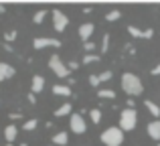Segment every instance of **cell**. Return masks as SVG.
I'll use <instances>...</instances> for the list:
<instances>
[{"mask_svg": "<svg viewBox=\"0 0 160 146\" xmlns=\"http://www.w3.org/2000/svg\"><path fill=\"white\" fill-rule=\"evenodd\" d=\"M122 89H124V93L126 95H140L142 91H144V85H142V81H140V77H138L136 73H124L122 75Z\"/></svg>", "mask_w": 160, "mask_h": 146, "instance_id": "cell-1", "label": "cell"}, {"mask_svg": "<svg viewBox=\"0 0 160 146\" xmlns=\"http://www.w3.org/2000/svg\"><path fill=\"white\" fill-rule=\"evenodd\" d=\"M138 124V114L136 110H128V108H124V110L120 112V130L122 132H132L134 128H136Z\"/></svg>", "mask_w": 160, "mask_h": 146, "instance_id": "cell-2", "label": "cell"}, {"mask_svg": "<svg viewBox=\"0 0 160 146\" xmlns=\"http://www.w3.org/2000/svg\"><path fill=\"white\" fill-rule=\"evenodd\" d=\"M102 142L106 146H122V142H124V132L118 126H109L102 132Z\"/></svg>", "mask_w": 160, "mask_h": 146, "instance_id": "cell-3", "label": "cell"}, {"mask_svg": "<svg viewBox=\"0 0 160 146\" xmlns=\"http://www.w3.org/2000/svg\"><path fill=\"white\" fill-rule=\"evenodd\" d=\"M49 67H51V71L57 75V77H61V79H67L69 77V69H67V65L61 61V57L59 55H51V59H49Z\"/></svg>", "mask_w": 160, "mask_h": 146, "instance_id": "cell-4", "label": "cell"}, {"mask_svg": "<svg viewBox=\"0 0 160 146\" xmlns=\"http://www.w3.org/2000/svg\"><path fill=\"white\" fill-rule=\"evenodd\" d=\"M51 14H53V27H55V31H57V33H63L67 27H69V16H67L63 10L53 8Z\"/></svg>", "mask_w": 160, "mask_h": 146, "instance_id": "cell-5", "label": "cell"}, {"mask_svg": "<svg viewBox=\"0 0 160 146\" xmlns=\"http://www.w3.org/2000/svg\"><path fill=\"white\" fill-rule=\"evenodd\" d=\"M32 47L35 49H59L61 47V41L53 39V37H37L32 41Z\"/></svg>", "mask_w": 160, "mask_h": 146, "instance_id": "cell-6", "label": "cell"}, {"mask_svg": "<svg viewBox=\"0 0 160 146\" xmlns=\"http://www.w3.org/2000/svg\"><path fill=\"white\" fill-rule=\"evenodd\" d=\"M69 128L75 132V134H85L87 132V124H85V120H83V116L81 114H71Z\"/></svg>", "mask_w": 160, "mask_h": 146, "instance_id": "cell-7", "label": "cell"}, {"mask_svg": "<svg viewBox=\"0 0 160 146\" xmlns=\"http://www.w3.org/2000/svg\"><path fill=\"white\" fill-rule=\"evenodd\" d=\"M128 33L132 37H136V39H152L154 37V31L152 28H146V31H142V28L134 27V24H128Z\"/></svg>", "mask_w": 160, "mask_h": 146, "instance_id": "cell-8", "label": "cell"}, {"mask_svg": "<svg viewBox=\"0 0 160 146\" xmlns=\"http://www.w3.org/2000/svg\"><path fill=\"white\" fill-rule=\"evenodd\" d=\"M93 31H95V24H93V23H83L81 27H79V31H77V33H79V39H81L83 43H87Z\"/></svg>", "mask_w": 160, "mask_h": 146, "instance_id": "cell-9", "label": "cell"}, {"mask_svg": "<svg viewBox=\"0 0 160 146\" xmlns=\"http://www.w3.org/2000/svg\"><path fill=\"white\" fill-rule=\"evenodd\" d=\"M10 77H14V67L10 63H6V61H0V83Z\"/></svg>", "mask_w": 160, "mask_h": 146, "instance_id": "cell-10", "label": "cell"}, {"mask_svg": "<svg viewBox=\"0 0 160 146\" xmlns=\"http://www.w3.org/2000/svg\"><path fill=\"white\" fill-rule=\"evenodd\" d=\"M45 89V77L43 75H32L31 79V93H41V91Z\"/></svg>", "mask_w": 160, "mask_h": 146, "instance_id": "cell-11", "label": "cell"}, {"mask_svg": "<svg viewBox=\"0 0 160 146\" xmlns=\"http://www.w3.org/2000/svg\"><path fill=\"white\" fill-rule=\"evenodd\" d=\"M146 130H148V136L152 140H160V120H152L146 126Z\"/></svg>", "mask_w": 160, "mask_h": 146, "instance_id": "cell-12", "label": "cell"}, {"mask_svg": "<svg viewBox=\"0 0 160 146\" xmlns=\"http://www.w3.org/2000/svg\"><path fill=\"white\" fill-rule=\"evenodd\" d=\"M16 136H18V128H16V124H8V126L4 128V138L8 140V144H14Z\"/></svg>", "mask_w": 160, "mask_h": 146, "instance_id": "cell-13", "label": "cell"}, {"mask_svg": "<svg viewBox=\"0 0 160 146\" xmlns=\"http://www.w3.org/2000/svg\"><path fill=\"white\" fill-rule=\"evenodd\" d=\"M53 93L55 95H63V98H71V85H63V83H57V85H53Z\"/></svg>", "mask_w": 160, "mask_h": 146, "instance_id": "cell-14", "label": "cell"}, {"mask_svg": "<svg viewBox=\"0 0 160 146\" xmlns=\"http://www.w3.org/2000/svg\"><path fill=\"white\" fill-rule=\"evenodd\" d=\"M71 110H73V106H71L69 102H65L63 106H59L57 110H55V118H63V116H69Z\"/></svg>", "mask_w": 160, "mask_h": 146, "instance_id": "cell-15", "label": "cell"}, {"mask_svg": "<svg viewBox=\"0 0 160 146\" xmlns=\"http://www.w3.org/2000/svg\"><path fill=\"white\" fill-rule=\"evenodd\" d=\"M67 142H69V134L67 132H57L53 136V144H57V146H65Z\"/></svg>", "mask_w": 160, "mask_h": 146, "instance_id": "cell-16", "label": "cell"}, {"mask_svg": "<svg viewBox=\"0 0 160 146\" xmlns=\"http://www.w3.org/2000/svg\"><path fill=\"white\" fill-rule=\"evenodd\" d=\"M144 106H146V110H148L150 114H152L154 118L158 120V116H160V106H158V103H154L152 99H146V102H144Z\"/></svg>", "mask_w": 160, "mask_h": 146, "instance_id": "cell-17", "label": "cell"}, {"mask_svg": "<svg viewBox=\"0 0 160 146\" xmlns=\"http://www.w3.org/2000/svg\"><path fill=\"white\" fill-rule=\"evenodd\" d=\"M99 61H102V55H98V53H87V55L83 57L81 63L87 65V63H99Z\"/></svg>", "mask_w": 160, "mask_h": 146, "instance_id": "cell-18", "label": "cell"}, {"mask_svg": "<svg viewBox=\"0 0 160 146\" xmlns=\"http://www.w3.org/2000/svg\"><path fill=\"white\" fill-rule=\"evenodd\" d=\"M37 126H39V120H37V118H31V120H27V122L22 124V130H27V132H32Z\"/></svg>", "mask_w": 160, "mask_h": 146, "instance_id": "cell-19", "label": "cell"}, {"mask_svg": "<svg viewBox=\"0 0 160 146\" xmlns=\"http://www.w3.org/2000/svg\"><path fill=\"white\" fill-rule=\"evenodd\" d=\"M98 98H102V99H113V98H116V91H113V89H99L98 91Z\"/></svg>", "mask_w": 160, "mask_h": 146, "instance_id": "cell-20", "label": "cell"}, {"mask_svg": "<svg viewBox=\"0 0 160 146\" xmlns=\"http://www.w3.org/2000/svg\"><path fill=\"white\" fill-rule=\"evenodd\" d=\"M45 16H47V10H45V8H41V10L35 12V16H32V23H35V24H41V23L45 20Z\"/></svg>", "mask_w": 160, "mask_h": 146, "instance_id": "cell-21", "label": "cell"}, {"mask_svg": "<svg viewBox=\"0 0 160 146\" xmlns=\"http://www.w3.org/2000/svg\"><path fill=\"white\" fill-rule=\"evenodd\" d=\"M89 118H91L93 124H99V122H102V110H98V108L89 110Z\"/></svg>", "mask_w": 160, "mask_h": 146, "instance_id": "cell-22", "label": "cell"}, {"mask_svg": "<svg viewBox=\"0 0 160 146\" xmlns=\"http://www.w3.org/2000/svg\"><path fill=\"white\" fill-rule=\"evenodd\" d=\"M16 37H18V33H16V31H6V33H4V43L10 45L12 41H16Z\"/></svg>", "mask_w": 160, "mask_h": 146, "instance_id": "cell-23", "label": "cell"}, {"mask_svg": "<svg viewBox=\"0 0 160 146\" xmlns=\"http://www.w3.org/2000/svg\"><path fill=\"white\" fill-rule=\"evenodd\" d=\"M122 16V12L120 10H109L108 14H106V20H109V23H113V20H118Z\"/></svg>", "mask_w": 160, "mask_h": 146, "instance_id": "cell-24", "label": "cell"}, {"mask_svg": "<svg viewBox=\"0 0 160 146\" xmlns=\"http://www.w3.org/2000/svg\"><path fill=\"white\" fill-rule=\"evenodd\" d=\"M108 49H109V35L106 33V35L102 37V49H99V51H102V53H108Z\"/></svg>", "mask_w": 160, "mask_h": 146, "instance_id": "cell-25", "label": "cell"}, {"mask_svg": "<svg viewBox=\"0 0 160 146\" xmlns=\"http://www.w3.org/2000/svg\"><path fill=\"white\" fill-rule=\"evenodd\" d=\"M112 77H113V71H103V73H99V75H98L99 83H103V81H109Z\"/></svg>", "mask_w": 160, "mask_h": 146, "instance_id": "cell-26", "label": "cell"}, {"mask_svg": "<svg viewBox=\"0 0 160 146\" xmlns=\"http://www.w3.org/2000/svg\"><path fill=\"white\" fill-rule=\"evenodd\" d=\"M83 49H85L87 53H93L95 51V43L93 41H87V43H83Z\"/></svg>", "mask_w": 160, "mask_h": 146, "instance_id": "cell-27", "label": "cell"}, {"mask_svg": "<svg viewBox=\"0 0 160 146\" xmlns=\"http://www.w3.org/2000/svg\"><path fill=\"white\" fill-rule=\"evenodd\" d=\"M89 85H91V87H99V79H98V75H89Z\"/></svg>", "mask_w": 160, "mask_h": 146, "instance_id": "cell-28", "label": "cell"}, {"mask_svg": "<svg viewBox=\"0 0 160 146\" xmlns=\"http://www.w3.org/2000/svg\"><path fill=\"white\" fill-rule=\"evenodd\" d=\"M67 65V69H69V71H75V69H79V63L77 61H69V63H65Z\"/></svg>", "mask_w": 160, "mask_h": 146, "instance_id": "cell-29", "label": "cell"}, {"mask_svg": "<svg viewBox=\"0 0 160 146\" xmlns=\"http://www.w3.org/2000/svg\"><path fill=\"white\" fill-rule=\"evenodd\" d=\"M124 49H126V51H128V53H130V55H134V53H136V47H134V45H132V43H128V45H126V47H124Z\"/></svg>", "mask_w": 160, "mask_h": 146, "instance_id": "cell-30", "label": "cell"}, {"mask_svg": "<svg viewBox=\"0 0 160 146\" xmlns=\"http://www.w3.org/2000/svg\"><path fill=\"white\" fill-rule=\"evenodd\" d=\"M28 102H31V106H35V103H37V98L32 93H28Z\"/></svg>", "mask_w": 160, "mask_h": 146, "instance_id": "cell-31", "label": "cell"}, {"mask_svg": "<svg viewBox=\"0 0 160 146\" xmlns=\"http://www.w3.org/2000/svg\"><path fill=\"white\" fill-rule=\"evenodd\" d=\"M152 75H160V65H156V67H152V71H150Z\"/></svg>", "mask_w": 160, "mask_h": 146, "instance_id": "cell-32", "label": "cell"}, {"mask_svg": "<svg viewBox=\"0 0 160 146\" xmlns=\"http://www.w3.org/2000/svg\"><path fill=\"white\" fill-rule=\"evenodd\" d=\"M22 118V114H10V120H20Z\"/></svg>", "mask_w": 160, "mask_h": 146, "instance_id": "cell-33", "label": "cell"}, {"mask_svg": "<svg viewBox=\"0 0 160 146\" xmlns=\"http://www.w3.org/2000/svg\"><path fill=\"white\" fill-rule=\"evenodd\" d=\"M4 51H8V53H12V51H14V49H12V47H10V45H6V43H4Z\"/></svg>", "mask_w": 160, "mask_h": 146, "instance_id": "cell-34", "label": "cell"}, {"mask_svg": "<svg viewBox=\"0 0 160 146\" xmlns=\"http://www.w3.org/2000/svg\"><path fill=\"white\" fill-rule=\"evenodd\" d=\"M4 10H6V8H4V6H2V4H0V14H2V12H4Z\"/></svg>", "mask_w": 160, "mask_h": 146, "instance_id": "cell-35", "label": "cell"}, {"mask_svg": "<svg viewBox=\"0 0 160 146\" xmlns=\"http://www.w3.org/2000/svg\"><path fill=\"white\" fill-rule=\"evenodd\" d=\"M6 146H14V144H6Z\"/></svg>", "mask_w": 160, "mask_h": 146, "instance_id": "cell-36", "label": "cell"}, {"mask_svg": "<svg viewBox=\"0 0 160 146\" xmlns=\"http://www.w3.org/2000/svg\"><path fill=\"white\" fill-rule=\"evenodd\" d=\"M158 146H160V142H158Z\"/></svg>", "mask_w": 160, "mask_h": 146, "instance_id": "cell-37", "label": "cell"}]
</instances>
